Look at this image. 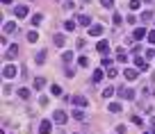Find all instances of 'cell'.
<instances>
[{
  "label": "cell",
  "mask_w": 155,
  "mask_h": 134,
  "mask_svg": "<svg viewBox=\"0 0 155 134\" xmlns=\"http://www.w3.org/2000/svg\"><path fill=\"white\" fill-rule=\"evenodd\" d=\"M119 98H123V100H135V91L132 89H119Z\"/></svg>",
  "instance_id": "6da1fadb"
},
{
  "label": "cell",
  "mask_w": 155,
  "mask_h": 134,
  "mask_svg": "<svg viewBox=\"0 0 155 134\" xmlns=\"http://www.w3.org/2000/svg\"><path fill=\"white\" fill-rule=\"evenodd\" d=\"M2 75L7 77V80H11V77H16V66H11V64H7V66L2 68Z\"/></svg>",
  "instance_id": "7a4b0ae2"
},
{
  "label": "cell",
  "mask_w": 155,
  "mask_h": 134,
  "mask_svg": "<svg viewBox=\"0 0 155 134\" xmlns=\"http://www.w3.org/2000/svg\"><path fill=\"white\" fill-rule=\"evenodd\" d=\"M146 30H144V27H135V32L130 34V36H132V39H135V41H141V39H144V36H146Z\"/></svg>",
  "instance_id": "3957f363"
},
{
  "label": "cell",
  "mask_w": 155,
  "mask_h": 134,
  "mask_svg": "<svg viewBox=\"0 0 155 134\" xmlns=\"http://www.w3.org/2000/svg\"><path fill=\"white\" fill-rule=\"evenodd\" d=\"M14 14H16L18 18H25L27 14H30V9H27V5H18V7L14 9Z\"/></svg>",
  "instance_id": "277c9868"
},
{
  "label": "cell",
  "mask_w": 155,
  "mask_h": 134,
  "mask_svg": "<svg viewBox=\"0 0 155 134\" xmlns=\"http://www.w3.org/2000/svg\"><path fill=\"white\" fill-rule=\"evenodd\" d=\"M50 130H52L50 120H41V125H39V134H50Z\"/></svg>",
  "instance_id": "5b68a950"
},
{
  "label": "cell",
  "mask_w": 155,
  "mask_h": 134,
  "mask_svg": "<svg viewBox=\"0 0 155 134\" xmlns=\"http://www.w3.org/2000/svg\"><path fill=\"white\" fill-rule=\"evenodd\" d=\"M52 120H55V123H60V125H64V123H66V114H64L62 109H57V111H55V116H52Z\"/></svg>",
  "instance_id": "8992f818"
},
{
  "label": "cell",
  "mask_w": 155,
  "mask_h": 134,
  "mask_svg": "<svg viewBox=\"0 0 155 134\" xmlns=\"http://www.w3.org/2000/svg\"><path fill=\"white\" fill-rule=\"evenodd\" d=\"M96 50L103 52V55H107V50H110V43L105 41V39H103V41H98V43H96Z\"/></svg>",
  "instance_id": "52a82bcc"
},
{
  "label": "cell",
  "mask_w": 155,
  "mask_h": 134,
  "mask_svg": "<svg viewBox=\"0 0 155 134\" xmlns=\"http://www.w3.org/2000/svg\"><path fill=\"white\" fill-rule=\"evenodd\" d=\"M89 34H91V36H100V34H103V25H100V23H98V25H89Z\"/></svg>",
  "instance_id": "ba28073f"
},
{
  "label": "cell",
  "mask_w": 155,
  "mask_h": 134,
  "mask_svg": "<svg viewBox=\"0 0 155 134\" xmlns=\"http://www.w3.org/2000/svg\"><path fill=\"white\" fill-rule=\"evenodd\" d=\"M71 100H73V105H78V107H87V98L85 96H73Z\"/></svg>",
  "instance_id": "9c48e42d"
},
{
  "label": "cell",
  "mask_w": 155,
  "mask_h": 134,
  "mask_svg": "<svg viewBox=\"0 0 155 134\" xmlns=\"http://www.w3.org/2000/svg\"><path fill=\"white\" fill-rule=\"evenodd\" d=\"M135 66H137L139 71H146V68H148V64H146V61H144L141 57H139V55H135Z\"/></svg>",
  "instance_id": "30bf717a"
},
{
  "label": "cell",
  "mask_w": 155,
  "mask_h": 134,
  "mask_svg": "<svg viewBox=\"0 0 155 134\" xmlns=\"http://www.w3.org/2000/svg\"><path fill=\"white\" fill-rule=\"evenodd\" d=\"M123 75H126V80H137V71H135V68H126V71H123Z\"/></svg>",
  "instance_id": "8fae6325"
},
{
  "label": "cell",
  "mask_w": 155,
  "mask_h": 134,
  "mask_svg": "<svg viewBox=\"0 0 155 134\" xmlns=\"http://www.w3.org/2000/svg\"><path fill=\"white\" fill-rule=\"evenodd\" d=\"M14 30H16V23H11V21L2 25V32H5V34H11V32H14Z\"/></svg>",
  "instance_id": "7c38bea8"
},
{
  "label": "cell",
  "mask_w": 155,
  "mask_h": 134,
  "mask_svg": "<svg viewBox=\"0 0 155 134\" xmlns=\"http://www.w3.org/2000/svg\"><path fill=\"white\" fill-rule=\"evenodd\" d=\"M16 55H18V46L14 43V46H9V48H7V57H9V59H14Z\"/></svg>",
  "instance_id": "4fadbf2b"
},
{
  "label": "cell",
  "mask_w": 155,
  "mask_h": 134,
  "mask_svg": "<svg viewBox=\"0 0 155 134\" xmlns=\"http://www.w3.org/2000/svg\"><path fill=\"white\" fill-rule=\"evenodd\" d=\"M78 23H80V25H91V18L87 16V14H80V16H78Z\"/></svg>",
  "instance_id": "5bb4252c"
},
{
  "label": "cell",
  "mask_w": 155,
  "mask_h": 134,
  "mask_svg": "<svg viewBox=\"0 0 155 134\" xmlns=\"http://www.w3.org/2000/svg\"><path fill=\"white\" fill-rule=\"evenodd\" d=\"M18 96H21L23 100H30V96H32V93H30V89H27V86H23V89H18Z\"/></svg>",
  "instance_id": "9a60e30c"
},
{
  "label": "cell",
  "mask_w": 155,
  "mask_h": 134,
  "mask_svg": "<svg viewBox=\"0 0 155 134\" xmlns=\"http://www.w3.org/2000/svg\"><path fill=\"white\" fill-rule=\"evenodd\" d=\"M141 21H144V23H151V21H153V11H151V9H146V11H144V14H141Z\"/></svg>",
  "instance_id": "2e32d148"
},
{
  "label": "cell",
  "mask_w": 155,
  "mask_h": 134,
  "mask_svg": "<svg viewBox=\"0 0 155 134\" xmlns=\"http://www.w3.org/2000/svg\"><path fill=\"white\" fill-rule=\"evenodd\" d=\"M116 61H128V55H126V50H123V48H119V50H116Z\"/></svg>",
  "instance_id": "e0dca14e"
},
{
  "label": "cell",
  "mask_w": 155,
  "mask_h": 134,
  "mask_svg": "<svg viewBox=\"0 0 155 134\" xmlns=\"http://www.w3.org/2000/svg\"><path fill=\"white\" fill-rule=\"evenodd\" d=\"M110 111H112V114H119V111H123L121 102H112V105H110Z\"/></svg>",
  "instance_id": "ac0fdd59"
},
{
  "label": "cell",
  "mask_w": 155,
  "mask_h": 134,
  "mask_svg": "<svg viewBox=\"0 0 155 134\" xmlns=\"http://www.w3.org/2000/svg\"><path fill=\"white\" fill-rule=\"evenodd\" d=\"M41 21H43V14H34V16H32V25L39 27V25H41Z\"/></svg>",
  "instance_id": "d6986e66"
},
{
  "label": "cell",
  "mask_w": 155,
  "mask_h": 134,
  "mask_svg": "<svg viewBox=\"0 0 155 134\" xmlns=\"http://www.w3.org/2000/svg\"><path fill=\"white\" fill-rule=\"evenodd\" d=\"M71 116L75 118V120H82V118H85V111H82V109H73V114H71Z\"/></svg>",
  "instance_id": "ffe728a7"
},
{
  "label": "cell",
  "mask_w": 155,
  "mask_h": 134,
  "mask_svg": "<svg viewBox=\"0 0 155 134\" xmlns=\"http://www.w3.org/2000/svg\"><path fill=\"white\" fill-rule=\"evenodd\" d=\"M62 61H64V64H71V61H73V52H64V55H62Z\"/></svg>",
  "instance_id": "44dd1931"
},
{
  "label": "cell",
  "mask_w": 155,
  "mask_h": 134,
  "mask_svg": "<svg viewBox=\"0 0 155 134\" xmlns=\"http://www.w3.org/2000/svg\"><path fill=\"white\" fill-rule=\"evenodd\" d=\"M34 61H37V64H43V61H46V50H41V52H37V57H34Z\"/></svg>",
  "instance_id": "7402d4cb"
},
{
  "label": "cell",
  "mask_w": 155,
  "mask_h": 134,
  "mask_svg": "<svg viewBox=\"0 0 155 134\" xmlns=\"http://www.w3.org/2000/svg\"><path fill=\"white\" fill-rule=\"evenodd\" d=\"M64 30H66V32H73V30H75V21H66V23H64Z\"/></svg>",
  "instance_id": "603a6c76"
},
{
  "label": "cell",
  "mask_w": 155,
  "mask_h": 134,
  "mask_svg": "<svg viewBox=\"0 0 155 134\" xmlns=\"http://www.w3.org/2000/svg\"><path fill=\"white\" fill-rule=\"evenodd\" d=\"M64 43H66V36H62V34H57V36H55V46H64Z\"/></svg>",
  "instance_id": "cb8c5ba5"
},
{
  "label": "cell",
  "mask_w": 155,
  "mask_h": 134,
  "mask_svg": "<svg viewBox=\"0 0 155 134\" xmlns=\"http://www.w3.org/2000/svg\"><path fill=\"white\" fill-rule=\"evenodd\" d=\"M37 39H39V34H37L34 30H32V32H27V41H30V43H34Z\"/></svg>",
  "instance_id": "d4e9b609"
},
{
  "label": "cell",
  "mask_w": 155,
  "mask_h": 134,
  "mask_svg": "<svg viewBox=\"0 0 155 134\" xmlns=\"http://www.w3.org/2000/svg\"><path fill=\"white\" fill-rule=\"evenodd\" d=\"M50 93H52V96H62V86L52 84V86H50Z\"/></svg>",
  "instance_id": "484cf974"
},
{
  "label": "cell",
  "mask_w": 155,
  "mask_h": 134,
  "mask_svg": "<svg viewBox=\"0 0 155 134\" xmlns=\"http://www.w3.org/2000/svg\"><path fill=\"white\" fill-rule=\"evenodd\" d=\"M43 84H46V80H43V77H37L34 80V89H43Z\"/></svg>",
  "instance_id": "4316f807"
},
{
  "label": "cell",
  "mask_w": 155,
  "mask_h": 134,
  "mask_svg": "<svg viewBox=\"0 0 155 134\" xmlns=\"http://www.w3.org/2000/svg\"><path fill=\"white\" fill-rule=\"evenodd\" d=\"M146 39H148V43H151V46H155V30H151V32L146 34Z\"/></svg>",
  "instance_id": "83f0119b"
},
{
  "label": "cell",
  "mask_w": 155,
  "mask_h": 134,
  "mask_svg": "<svg viewBox=\"0 0 155 134\" xmlns=\"http://www.w3.org/2000/svg\"><path fill=\"white\" fill-rule=\"evenodd\" d=\"M139 7H141V2H139V0H130V9H132V11H137Z\"/></svg>",
  "instance_id": "f1b7e54d"
},
{
  "label": "cell",
  "mask_w": 155,
  "mask_h": 134,
  "mask_svg": "<svg viewBox=\"0 0 155 134\" xmlns=\"http://www.w3.org/2000/svg\"><path fill=\"white\" fill-rule=\"evenodd\" d=\"M103 96H105V98H112V96H114V86H107V89L103 91Z\"/></svg>",
  "instance_id": "f546056e"
},
{
  "label": "cell",
  "mask_w": 155,
  "mask_h": 134,
  "mask_svg": "<svg viewBox=\"0 0 155 134\" xmlns=\"http://www.w3.org/2000/svg\"><path fill=\"white\" fill-rule=\"evenodd\" d=\"M112 23H114V25H121V23H123V16L114 14V16H112Z\"/></svg>",
  "instance_id": "4dcf8cb0"
},
{
  "label": "cell",
  "mask_w": 155,
  "mask_h": 134,
  "mask_svg": "<svg viewBox=\"0 0 155 134\" xmlns=\"http://www.w3.org/2000/svg\"><path fill=\"white\" fill-rule=\"evenodd\" d=\"M78 66H82V68L89 66V59H87V57H80V59H78Z\"/></svg>",
  "instance_id": "1f68e13d"
},
{
  "label": "cell",
  "mask_w": 155,
  "mask_h": 134,
  "mask_svg": "<svg viewBox=\"0 0 155 134\" xmlns=\"http://www.w3.org/2000/svg\"><path fill=\"white\" fill-rule=\"evenodd\" d=\"M100 80H103V71L98 68V71H96V73H94V82H100Z\"/></svg>",
  "instance_id": "d6a6232c"
},
{
  "label": "cell",
  "mask_w": 155,
  "mask_h": 134,
  "mask_svg": "<svg viewBox=\"0 0 155 134\" xmlns=\"http://www.w3.org/2000/svg\"><path fill=\"white\" fill-rule=\"evenodd\" d=\"M100 5H103V7H107V9H112V7H114V0H100Z\"/></svg>",
  "instance_id": "836d02e7"
},
{
  "label": "cell",
  "mask_w": 155,
  "mask_h": 134,
  "mask_svg": "<svg viewBox=\"0 0 155 134\" xmlns=\"http://www.w3.org/2000/svg\"><path fill=\"white\" fill-rule=\"evenodd\" d=\"M64 73H66V77H73V75H75V71H73V68H69V66H66V71H64Z\"/></svg>",
  "instance_id": "e575fe53"
},
{
  "label": "cell",
  "mask_w": 155,
  "mask_h": 134,
  "mask_svg": "<svg viewBox=\"0 0 155 134\" xmlns=\"http://www.w3.org/2000/svg\"><path fill=\"white\" fill-rule=\"evenodd\" d=\"M107 75H110V77H116V68H112V66H110V71H107Z\"/></svg>",
  "instance_id": "d590c367"
},
{
  "label": "cell",
  "mask_w": 155,
  "mask_h": 134,
  "mask_svg": "<svg viewBox=\"0 0 155 134\" xmlns=\"http://www.w3.org/2000/svg\"><path fill=\"white\" fill-rule=\"evenodd\" d=\"M2 5H11V0H2Z\"/></svg>",
  "instance_id": "8d00e7d4"
},
{
  "label": "cell",
  "mask_w": 155,
  "mask_h": 134,
  "mask_svg": "<svg viewBox=\"0 0 155 134\" xmlns=\"http://www.w3.org/2000/svg\"><path fill=\"white\" fill-rule=\"evenodd\" d=\"M153 134H155V125H153Z\"/></svg>",
  "instance_id": "74e56055"
},
{
  "label": "cell",
  "mask_w": 155,
  "mask_h": 134,
  "mask_svg": "<svg viewBox=\"0 0 155 134\" xmlns=\"http://www.w3.org/2000/svg\"><path fill=\"white\" fill-rule=\"evenodd\" d=\"M146 134H153V132H146Z\"/></svg>",
  "instance_id": "f35d334b"
}]
</instances>
